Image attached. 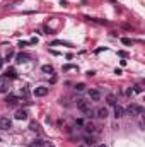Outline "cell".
<instances>
[{"instance_id": "1", "label": "cell", "mask_w": 145, "mask_h": 147, "mask_svg": "<svg viewBox=\"0 0 145 147\" xmlns=\"http://www.w3.org/2000/svg\"><path fill=\"white\" fill-rule=\"evenodd\" d=\"M144 113V108L142 106H138V105H132V106H128L126 110H125V115H142Z\"/></svg>"}, {"instance_id": "2", "label": "cell", "mask_w": 145, "mask_h": 147, "mask_svg": "<svg viewBox=\"0 0 145 147\" xmlns=\"http://www.w3.org/2000/svg\"><path fill=\"white\" fill-rule=\"evenodd\" d=\"M77 108L84 113H91V101L85 99H77Z\"/></svg>"}, {"instance_id": "3", "label": "cell", "mask_w": 145, "mask_h": 147, "mask_svg": "<svg viewBox=\"0 0 145 147\" xmlns=\"http://www.w3.org/2000/svg\"><path fill=\"white\" fill-rule=\"evenodd\" d=\"M10 128H12V120L7 116H2L0 118V130H10Z\"/></svg>"}, {"instance_id": "4", "label": "cell", "mask_w": 145, "mask_h": 147, "mask_svg": "<svg viewBox=\"0 0 145 147\" xmlns=\"http://www.w3.org/2000/svg\"><path fill=\"white\" fill-rule=\"evenodd\" d=\"M33 94H34L36 98H43V96L48 94V87H46V86H39V87H36V89L33 91Z\"/></svg>"}, {"instance_id": "5", "label": "cell", "mask_w": 145, "mask_h": 147, "mask_svg": "<svg viewBox=\"0 0 145 147\" xmlns=\"http://www.w3.org/2000/svg\"><path fill=\"white\" fill-rule=\"evenodd\" d=\"M9 79L7 77H0V94H3V92H9Z\"/></svg>"}, {"instance_id": "6", "label": "cell", "mask_w": 145, "mask_h": 147, "mask_svg": "<svg viewBox=\"0 0 145 147\" xmlns=\"http://www.w3.org/2000/svg\"><path fill=\"white\" fill-rule=\"evenodd\" d=\"M5 103H7L9 106H15V105L19 103V98H17V96H14V94H9V96L5 98Z\"/></svg>"}, {"instance_id": "7", "label": "cell", "mask_w": 145, "mask_h": 147, "mask_svg": "<svg viewBox=\"0 0 145 147\" xmlns=\"http://www.w3.org/2000/svg\"><path fill=\"white\" fill-rule=\"evenodd\" d=\"M29 58H31V57H29L28 53H17V55H15V62H17V63H24V62H28Z\"/></svg>"}, {"instance_id": "8", "label": "cell", "mask_w": 145, "mask_h": 147, "mask_svg": "<svg viewBox=\"0 0 145 147\" xmlns=\"http://www.w3.org/2000/svg\"><path fill=\"white\" fill-rule=\"evenodd\" d=\"M89 99H91V101H99V99H101V92H99L97 89L89 91Z\"/></svg>"}, {"instance_id": "9", "label": "cell", "mask_w": 145, "mask_h": 147, "mask_svg": "<svg viewBox=\"0 0 145 147\" xmlns=\"http://www.w3.org/2000/svg\"><path fill=\"white\" fill-rule=\"evenodd\" d=\"M14 118H15V120H26V118H28V111L26 110H17L15 115H14Z\"/></svg>"}, {"instance_id": "10", "label": "cell", "mask_w": 145, "mask_h": 147, "mask_svg": "<svg viewBox=\"0 0 145 147\" xmlns=\"http://www.w3.org/2000/svg\"><path fill=\"white\" fill-rule=\"evenodd\" d=\"M114 116H116V118H121V116H125V110H123L121 106L114 105Z\"/></svg>"}, {"instance_id": "11", "label": "cell", "mask_w": 145, "mask_h": 147, "mask_svg": "<svg viewBox=\"0 0 145 147\" xmlns=\"http://www.w3.org/2000/svg\"><path fill=\"white\" fill-rule=\"evenodd\" d=\"M109 113H108V108H99V110L96 111V116L97 118H106Z\"/></svg>"}, {"instance_id": "12", "label": "cell", "mask_w": 145, "mask_h": 147, "mask_svg": "<svg viewBox=\"0 0 145 147\" xmlns=\"http://www.w3.org/2000/svg\"><path fill=\"white\" fill-rule=\"evenodd\" d=\"M5 77H7V79H15V77H17V72H15V69H12V67H10V69H7V72H5Z\"/></svg>"}, {"instance_id": "13", "label": "cell", "mask_w": 145, "mask_h": 147, "mask_svg": "<svg viewBox=\"0 0 145 147\" xmlns=\"http://www.w3.org/2000/svg\"><path fill=\"white\" fill-rule=\"evenodd\" d=\"M106 99H108V105H111V106H114V105H116V96H114V94H108V98H106Z\"/></svg>"}, {"instance_id": "14", "label": "cell", "mask_w": 145, "mask_h": 147, "mask_svg": "<svg viewBox=\"0 0 145 147\" xmlns=\"http://www.w3.org/2000/svg\"><path fill=\"white\" fill-rule=\"evenodd\" d=\"M96 125H92V123H85V130L89 132V134H92V132H96Z\"/></svg>"}, {"instance_id": "15", "label": "cell", "mask_w": 145, "mask_h": 147, "mask_svg": "<svg viewBox=\"0 0 145 147\" xmlns=\"http://www.w3.org/2000/svg\"><path fill=\"white\" fill-rule=\"evenodd\" d=\"M41 70H43L44 74H53V67H51V65H43Z\"/></svg>"}, {"instance_id": "16", "label": "cell", "mask_w": 145, "mask_h": 147, "mask_svg": "<svg viewBox=\"0 0 145 147\" xmlns=\"http://www.w3.org/2000/svg\"><path fill=\"white\" fill-rule=\"evenodd\" d=\"M31 147H43V140H41V139H38V140H33Z\"/></svg>"}, {"instance_id": "17", "label": "cell", "mask_w": 145, "mask_h": 147, "mask_svg": "<svg viewBox=\"0 0 145 147\" xmlns=\"http://www.w3.org/2000/svg\"><path fill=\"white\" fill-rule=\"evenodd\" d=\"M21 94H22V96H24V98H28V96H29V89H28V86H26V87H22V89H21Z\"/></svg>"}, {"instance_id": "18", "label": "cell", "mask_w": 145, "mask_h": 147, "mask_svg": "<svg viewBox=\"0 0 145 147\" xmlns=\"http://www.w3.org/2000/svg\"><path fill=\"white\" fill-rule=\"evenodd\" d=\"M84 89H85V84H77L75 86V91H79V92H82Z\"/></svg>"}, {"instance_id": "19", "label": "cell", "mask_w": 145, "mask_h": 147, "mask_svg": "<svg viewBox=\"0 0 145 147\" xmlns=\"http://www.w3.org/2000/svg\"><path fill=\"white\" fill-rule=\"evenodd\" d=\"M29 128H31L33 132H38V128H39V127H38V123H34V121H33V123L29 125Z\"/></svg>"}, {"instance_id": "20", "label": "cell", "mask_w": 145, "mask_h": 147, "mask_svg": "<svg viewBox=\"0 0 145 147\" xmlns=\"http://www.w3.org/2000/svg\"><path fill=\"white\" fill-rule=\"evenodd\" d=\"M63 70H77V67H75V65H65Z\"/></svg>"}, {"instance_id": "21", "label": "cell", "mask_w": 145, "mask_h": 147, "mask_svg": "<svg viewBox=\"0 0 145 147\" xmlns=\"http://www.w3.org/2000/svg\"><path fill=\"white\" fill-rule=\"evenodd\" d=\"M121 43H123V45H132V39H130V38H123Z\"/></svg>"}, {"instance_id": "22", "label": "cell", "mask_w": 145, "mask_h": 147, "mask_svg": "<svg viewBox=\"0 0 145 147\" xmlns=\"http://www.w3.org/2000/svg\"><path fill=\"white\" fill-rule=\"evenodd\" d=\"M132 91H133V92H142V86H135Z\"/></svg>"}, {"instance_id": "23", "label": "cell", "mask_w": 145, "mask_h": 147, "mask_svg": "<svg viewBox=\"0 0 145 147\" xmlns=\"http://www.w3.org/2000/svg\"><path fill=\"white\" fill-rule=\"evenodd\" d=\"M28 45H29V41H21V43H19L21 48H24V46H28Z\"/></svg>"}, {"instance_id": "24", "label": "cell", "mask_w": 145, "mask_h": 147, "mask_svg": "<svg viewBox=\"0 0 145 147\" xmlns=\"http://www.w3.org/2000/svg\"><path fill=\"white\" fill-rule=\"evenodd\" d=\"M85 142H87V144H94V139H92V137H91V139H89V137H85Z\"/></svg>"}, {"instance_id": "25", "label": "cell", "mask_w": 145, "mask_h": 147, "mask_svg": "<svg viewBox=\"0 0 145 147\" xmlns=\"http://www.w3.org/2000/svg\"><path fill=\"white\" fill-rule=\"evenodd\" d=\"M43 147H53V144H50V142H43Z\"/></svg>"}, {"instance_id": "26", "label": "cell", "mask_w": 145, "mask_h": 147, "mask_svg": "<svg viewBox=\"0 0 145 147\" xmlns=\"http://www.w3.org/2000/svg\"><path fill=\"white\" fill-rule=\"evenodd\" d=\"M29 43H31V45H36V43H38V38H33V39H31Z\"/></svg>"}, {"instance_id": "27", "label": "cell", "mask_w": 145, "mask_h": 147, "mask_svg": "<svg viewBox=\"0 0 145 147\" xmlns=\"http://www.w3.org/2000/svg\"><path fill=\"white\" fill-rule=\"evenodd\" d=\"M2 65H3V60H2V57H0V69H2Z\"/></svg>"}, {"instance_id": "28", "label": "cell", "mask_w": 145, "mask_h": 147, "mask_svg": "<svg viewBox=\"0 0 145 147\" xmlns=\"http://www.w3.org/2000/svg\"><path fill=\"white\" fill-rule=\"evenodd\" d=\"M97 147H106V146H104V144H101V146H97Z\"/></svg>"}]
</instances>
